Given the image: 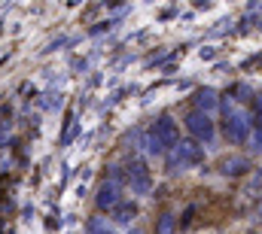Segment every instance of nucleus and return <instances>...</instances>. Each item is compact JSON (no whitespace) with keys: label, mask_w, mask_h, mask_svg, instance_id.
<instances>
[{"label":"nucleus","mask_w":262,"mask_h":234,"mask_svg":"<svg viewBox=\"0 0 262 234\" xmlns=\"http://www.w3.org/2000/svg\"><path fill=\"white\" fill-rule=\"evenodd\" d=\"M152 134H156V140H159V143H168V146L177 140V128H174V122H168V119H162V122L156 125V131H152Z\"/></svg>","instance_id":"1"},{"label":"nucleus","mask_w":262,"mask_h":234,"mask_svg":"<svg viewBox=\"0 0 262 234\" xmlns=\"http://www.w3.org/2000/svg\"><path fill=\"white\" fill-rule=\"evenodd\" d=\"M189 131L192 134H198V137H210V131H213V125H210V119L201 116V113H195V116H189Z\"/></svg>","instance_id":"2"},{"label":"nucleus","mask_w":262,"mask_h":234,"mask_svg":"<svg viewBox=\"0 0 262 234\" xmlns=\"http://www.w3.org/2000/svg\"><path fill=\"white\" fill-rule=\"evenodd\" d=\"M198 155H201V152H198L192 143H180V149H177V158H180V161H198Z\"/></svg>","instance_id":"3"},{"label":"nucleus","mask_w":262,"mask_h":234,"mask_svg":"<svg viewBox=\"0 0 262 234\" xmlns=\"http://www.w3.org/2000/svg\"><path fill=\"white\" fill-rule=\"evenodd\" d=\"M98 201H101V207H116V201H119V198H116V189H113V185H104Z\"/></svg>","instance_id":"4"},{"label":"nucleus","mask_w":262,"mask_h":234,"mask_svg":"<svg viewBox=\"0 0 262 234\" xmlns=\"http://www.w3.org/2000/svg\"><path fill=\"white\" fill-rule=\"evenodd\" d=\"M171 225H174V222H171V216H165V219H162V225H159V234H171Z\"/></svg>","instance_id":"5"}]
</instances>
